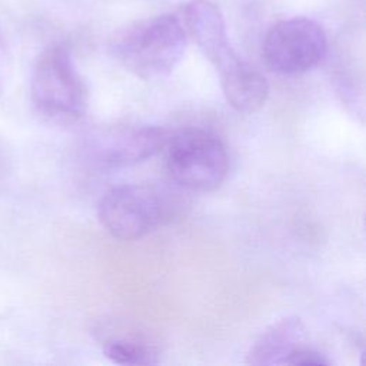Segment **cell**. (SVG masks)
Wrapping results in <instances>:
<instances>
[{"label":"cell","mask_w":366,"mask_h":366,"mask_svg":"<svg viewBox=\"0 0 366 366\" xmlns=\"http://www.w3.org/2000/svg\"><path fill=\"white\" fill-rule=\"evenodd\" d=\"M186 29L174 14L146 17L117 31L110 41L113 57L143 80L166 77L186 50Z\"/></svg>","instance_id":"1"},{"label":"cell","mask_w":366,"mask_h":366,"mask_svg":"<svg viewBox=\"0 0 366 366\" xmlns=\"http://www.w3.org/2000/svg\"><path fill=\"white\" fill-rule=\"evenodd\" d=\"M30 100L39 114L56 123H74L84 116L89 89L66 43H54L37 57L30 80Z\"/></svg>","instance_id":"2"},{"label":"cell","mask_w":366,"mask_h":366,"mask_svg":"<svg viewBox=\"0 0 366 366\" xmlns=\"http://www.w3.org/2000/svg\"><path fill=\"white\" fill-rule=\"evenodd\" d=\"M166 169L172 180L187 190L219 187L229 170L223 142L209 130L187 127L169 136L164 146Z\"/></svg>","instance_id":"3"},{"label":"cell","mask_w":366,"mask_h":366,"mask_svg":"<svg viewBox=\"0 0 366 366\" xmlns=\"http://www.w3.org/2000/svg\"><path fill=\"white\" fill-rule=\"evenodd\" d=\"M170 192L150 184H123L107 190L97 204L100 224L113 237H143L170 217L174 202Z\"/></svg>","instance_id":"4"},{"label":"cell","mask_w":366,"mask_h":366,"mask_svg":"<svg viewBox=\"0 0 366 366\" xmlns=\"http://www.w3.org/2000/svg\"><path fill=\"white\" fill-rule=\"evenodd\" d=\"M327 51V36L320 23L295 16L274 23L266 33L262 56L279 74H300L316 67Z\"/></svg>","instance_id":"5"},{"label":"cell","mask_w":366,"mask_h":366,"mask_svg":"<svg viewBox=\"0 0 366 366\" xmlns=\"http://www.w3.org/2000/svg\"><path fill=\"white\" fill-rule=\"evenodd\" d=\"M169 136L166 129L157 126L114 127L94 136L92 153L102 166H129L159 153Z\"/></svg>","instance_id":"6"},{"label":"cell","mask_w":366,"mask_h":366,"mask_svg":"<svg viewBox=\"0 0 366 366\" xmlns=\"http://www.w3.org/2000/svg\"><path fill=\"white\" fill-rule=\"evenodd\" d=\"M183 26L214 69L236 53L229 41L224 19L219 7L209 0L186 1Z\"/></svg>","instance_id":"7"},{"label":"cell","mask_w":366,"mask_h":366,"mask_svg":"<svg viewBox=\"0 0 366 366\" xmlns=\"http://www.w3.org/2000/svg\"><path fill=\"white\" fill-rule=\"evenodd\" d=\"M227 104L244 114L257 112L269 97L266 77L237 53L216 69Z\"/></svg>","instance_id":"8"},{"label":"cell","mask_w":366,"mask_h":366,"mask_svg":"<svg viewBox=\"0 0 366 366\" xmlns=\"http://www.w3.org/2000/svg\"><path fill=\"white\" fill-rule=\"evenodd\" d=\"M305 326L300 317L287 316L266 327L246 355V363L254 366L285 365L289 355L300 346Z\"/></svg>","instance_id":"9"},{"label":"cell","mask_w":366,"mask_h":366,"mask_svg":"<svg viewBox=\"0 0 366 366\" xmlns=\"http://www.w3.org/2000/svg\"><path fill=\"white\" fill-rule=\"evenodd\" d=\"M99 332V342L107 359L117 365H154L159 362L157 347L142 333L107 325Z\"/></svg>","instance_id":"10"},{"label":"cell","mask_w":366,"mask_h":366,"mask_svg":"<svg viewBox=\"0 0 366 366\" xmlns=\"http://www.w3.org/2000/svg\"><path fill=\"white\" fill-rule=\"evenodd\" d=\"M285 365H295V366H327L329 360L319 352L306 347L297 346L286 359Z\"/></svg>","instance_id":"11"},{"label":"cell","mask_w":366,"mask_h":366,"mask_svg":"<svg viewBox=\"0 0 366 366\" xmlns=\"http://www.w3.org/2000/svg\"><path fill=\"white\" fill-rule=\"evenodd\" d=\"M11 69H13L11 51H10L9 43L0 29V97L4 93L7 83L11 77Z\"/></svg>","instance_id":"12"},{"label":"cell","mask_w":366,"mask_h":366,"mask_svg":"<svg viewBox=\"0 0 366 366\" xmlns=\"http://www.w3.org/2000/svg\"><path fill=\"white\" fill-rule=\"evenodd\" d=\"M179 1H184V3H186V1H189V0H179Z\"/></svg>","instance_id":"13"}]
</instances>
